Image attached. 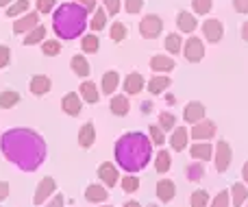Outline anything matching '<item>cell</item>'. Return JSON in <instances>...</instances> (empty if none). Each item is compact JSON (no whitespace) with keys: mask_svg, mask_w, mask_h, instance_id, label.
Masks as SVG:
<instances>
[{"mask_svg":"<svg viewBox=\"0 0 248 207\" xmlns=\"http://www.w3.org/2000/svg\"><path fill=\"white\" fill-rule=\"evenodd\" d=\"M2 155L24 173H33L46 159V142L33 129H11L2 135Z\"/></svg>","mask_w":248,"mask_h":207,"instance_id":"obj_1","label":"cell"},{"mask_svg":"<svg viewBox=\"0 0 248 207\" xmlns=\"http://www.w3.org/2000/svg\"><path fill=\"white\" fill-rule=\"evenodd\" d=\"M150 138L140 131L124 133L116 142V161L126 173H140L150 161Z\"/></svg>","mask_w":248,"mask_h":207,"instance_id":"obj_2","label":"cell"},{"mask_svg":"<svg viewBox=\"0 0 248 207\" xmlns=\"http://www.w3.org/2000/svg\"><path fill=\"white\" fill-rule=\"evenodd\" d=\"M85 17L87 11L77 2H65L52 16V29L59 37L63 39H74L78 35H83L85 31Z\"/></svg>","mask_w":248,"mask_h":207,"instance_id":"obj_3","label":"cell"},{"mask_svg":"<svg viewBox=\"0 0 248 207\" xmlns=\"http://www.w3.org/2000/svg\"><path fill=\"white\" fill-rule=\"evenodd\" d=\"M161 29H163V22H161V17L155 16V13L146 16L144 20L140 22V33H141V37H146V39H155L161 33Z\"/></svg>","mask_w":248,"mask_h":207,"instance_id":"obj_4","label":"cell"},{"mask_svg":"<svg viewBox=\"0 0 248 207\" xmlns=\"http://www.w3.org/2000/svg\"><path fill=\"white\" fill-rule=\"evenodd\" d=\"M216 170L218 173H227L229 166H231V159H233V151L231 146H229V142H224V140H220L218 146H216Z\"/></svg>","mask_w":248,"mask_h":207,"instance_id":"obj_5","label":"cell"},{"mask_svg":"<svg viewBox=\"0 0 248 207\" xmlns=\"http://www.w3.org/2000/svg\"><path fill=\"white\" fill-rule=\"evenodd\" d=\"M57 190V181L52 177H44L42 181L37 183V188H35V194H33V203L35 205H42L44 201L50 199V194Z\"/></svg>","mask_w":248,"mask_h":207,"instance_id":"obj_6","label":"cell"},{"mask_svg":"<svg viewBox=\"0 0 248 207\" xmlns=\"http://www.w3.org/2000/svg\"><path fill=\"white\" fill-rule=\"evenodd\" d=\"M183 55L187 61H192V64H196V61H201L202 57H205V46H202V42L198 37H189L187 42H185V48H183Z\"/></svg>","mask_w":248,"mask_h":207,"instance_id":"obj_7","label":"cell"},{"mask_svg":"<svg viewBox=\"0 0 248 207\" xmlns=\"http://www.w3.org/2000/svg\"><path fill=\"white\" fill-rule=\"evenodd\" d=\"M216 135V125L211 120H201V122H196L194 125V129H192V138L194 140H211Z\"/></svg>","mask_w":248,"mask_h":207,"instance_id":"obj_8","label":"cell"},{"mask_svg":"<svg viewBox=\"0 0 248 207\" xmlns=\"http://www.w3.org/2000/svg\"><path fill=\"white\" fill-rule=\"evenodd\" d=\"M202 33H205L207 42H220L224 35V29H222V22L220 20H205V24H202Z\"/></svg>","mask_w":248,"mask_h":207,"instance_id":"obj_9","label":"cell"},{"mask_svg":"<svg viewBox=\"0 0 248 207\" xmlns=\"http://www.w3.org/2000/svg\"><path fill=\"white\" fill-rule=\"evenodd\" d=\"M98 177L107 188H113L118 183V168L113 164H109V161H103L98 166Z\"/></svg>","mask_w":248,"mask_h":207,"instance_id":"obj_10","label":"cell"},{"mask_svg":"<svg viewBox=\"0 0 248 207\" xmlns=\"http://www.w3.org/2000/svg\"><path fill=\"white\" fill-rule=\"evenodd\" d=\"M61 107H63V111L68 113V116H78L81 113V98H78V94H74V92H68V94L63 96V100H61Z\"/></svg>","mask_w":248,"mask_h":207,"instance_id":"obj_11","label":"cell"},{"mask_svg":"<svg viewBox=\"0 0 248 207\" xmlns=\"http://www.w3.org/2000/svg\"><path fill=\"white\" fill-rule=\"evenodd\" d=\"M50 87H52L50 79L44 77V74H35L29 83V90L33 92L35 96H42V94H46V92H50Z\"/></svg>","mask_w":248,"mask_h":207,"instance_id":"obj_12","label":"cell"},{"mask_svg":"<svg viewBox=\"0 0 248 207\" xmlns=\"http://www.w3.org/2000/svg\"><path fill=\"white\" fill-rule=\"evenodd\" d=\"M183 118H185V122H201L202 118H205V105L202 103H189L187 107H185V111H183Z\"/></svg>","mask_w":248,"mask_h":207,"instance_id":"obj_13","label":"cell"},{"mask_svg":"<svg viewBox=\"0 0 248 207\" xmlns=\"http://www.w3.org/2000/svg\"><path fill=\"white\" fill-rule=\"evenodd\" d=\"M174 194H176V186L170 179H161V181L157 183V196L161 203H170V201L174 199Z\"/></svg>","mask_w":248,"mask_h":207,"instance_id":"obj_14","label":"cell"},{"mask_svg":"<svg viewBox=\"0 0 248 207\" xmlns=\"http://www.w3.org/2000/svg\"><path fill=\"white\" fill-rule=\"evenodd\" d=\"M187 129L185 127H176L174 131H172V138H170V144H172V151H183L185 146H187Z\"/></svg>","mask_w":248,"mask_h":207,"instance_id":"obj_15","label":"cell"},{"mask_svg":"<svg viewBox=\"0 0 248 207\" xmlns=\"http://www.w3.org/2000/svg\"><path fill=\"white\" fill-rule=\"evenodd\" d=\"M107 196H109V192L103 186H98V183H92L85 190V199L90 203H103V201H107Z\"/></svg>","mask_w":248,"mask_h":207,"instance_id":"obj_16","label":"cell"},{"mask_svg":"<svg viewBox=\"0 0 248 207\" xmlns=\"http://www.w3.org/2000/svg\"><path fill=\"white\" fill-rule=\"evenodd\" d=\"M189 153H192V157H194V159H198V161H207V159H211V157H214V148H211L209 142L194 144Z\"/></svg>","mask_w":248,"mask_h":207,"instance_id":"obj_17","label":"cell"},{"mask_svg":"<svg viewBox=\"0 0 248 207\" xmlns=\"http://www.w3.org/2000/svg\"><path fill=\"white\" fill-rule=\"evenodd\" d=\"M37 22H39L37 13H29V16L20 17V20L13 24V31H16V33H26V31H33L35 26H37Z\"/></svg>","mask_w":248,"mask_h":207,"instance_id":"obj_18","label":"cell"},{"mask_svg":"<svg viewBox=\"0 0 248 207\" xmlns=\"http://www.w3.org/2000/svg\"><path fill=\"white\" fill-rule=\"evenodd\" d=\"M94 140H96L94 125H92V122H85V125L81 127V131H78V144H81L83 148H90L92 144H94Z\"/></svg>","mask_w":248,"mask_h":207,"instance_id":"obj_19","label":"cell"},{"mask_svg":"<svg viewBox=\"0 0 248 207\" xmlns=\"http://www.w3.org/2000/svg\"><path fill=\"white\" fill-rule=\"evenodd\" d=\"M124 90H126V94H137V92L144 90V77L137 72L128 74L126 79H124Z\"/></svg>","mask_w":248,"mask_h":207,"instance_id":"obj_20","label":"cell"},{"mask_svg":"<svg viewBox=\"0 0 248 207\" xmlns=\"http://www.w3.org/2000/svg\"><path fill=\"white\" fill-rule=\"evenodd\" d=\"M229 194H231V199H233V205L242 207L248 201V188L244 186V183H233L231 190H229Z\"/></svg>","mask_w":248,"mask_h":207,"instance_id":"obj_21","label":"cell"},{"mask_svg":"<svg viewBox=\"0 0 248 207\" xmlns=\"http://www.w3.org/2000/svg\"><path fill=\"white\" fill-rule=\"evenodd\" d=\"M150 68L159 70V72H170V70H174V59H170L166 55H155L150 59Z\"/></svg>","mask_w":248,"mask_h":207,"instance_id":"obj_22","label":"cell"},{"mask_svg":"<svg viewBox=\"0 0 248 207\" xmlns=\"http://www.w3.org/2000/svg\"><path fill=\"white\" fill-rule=\"evenodd\" d=\"M176 24H179V29L183 31V33H192V31L196 29V17L187 11H179V16H176Z\"/></svg>","mask_w":248,"mask_h":207,"instance_id":"obj_23","label":"cell"},{"mask_svg":"<svg viewBox=\"0 0 248 207\" xmlns=\"http://www.w3.org/2000/svg\"><path fill=\"white\" fill-rule=\"evenodd\" d=\"M81 96L85 98V103H98V98H100V92H98V87L94 85L92 81H85V83H81Z\"/></svg>","mask_w":248,"mask_h":207,"instance_id":"obj_24","label":"cell"},{"mask_svg":"<svg viewBox=\"0 0 248 207\" xmlns=\"http://www.w3.org/2000/svg\"><path fill=\"white\" fill-rule=\"evenodd\" d=\"M120 83V77H118L116 70H109V72L103 74V94H113V90Z\"/></svg>","mask_w":248,"mask_h":207,"instance_id":"obj_25","label":"cell"},{"mask_svg":"<svg viewBox=\"0 0 248 207\" xmlns=\"http://www.w3.org/2000/svg\"><path fill=\"white\" fill-rule=\"evenodd\" d=\"M170 166H172L170 153H168V151H159L157 157H155V170H157L159 175H163V173H168V170H170Z\"/></svg>","mask_w":248,"mask_h":207,"instance_id":"obj_26","label":"cell"},{"mask_svg":"<svg viewBox=\"0 0 248 207\" xmlns=\"http://www.w3.org/2000/svg\"><path fill=\"white\" fill-rule=\"evenodd\" d=\"M166 87H170V77H153L150 79V83H148V92L150 94H161Z\"/></svg>","mask_w":248,"mask_h":207,"instance_id":"obj_27","label":"cell"},{"mask_svg":"<svg viewBox=\"0 0 248 207\" xmlns=\"http://www.w3.org/2000/svg\"><path fill=\"white\" fill-rule=\"evenodd\" d=\"M72 70L78 74V77H87V74L92 72V70H90V61H87L83 55L72 57Z\"/></svg>","mask_w":248,"mask_h":207,"instance_id":"obj_28","label":"cell"},{"mask_svg":"<svg viewBox=\"0 0 248 207\" xmlns=\"http://www.w3.org/2000/svg\"><path fill=\"white\" fill-rule=\"evenodd\" d=\"M111 111L116 113V116H126V113H128L126 96H113V98H111Z\"/></svg>","mask_w":248,"mask_h":207,"instance_id":"obj_29","label":"cell"},{"mask_svg":"<svg viewBox=\"0 0 248 207\" xmlns=\"http://www.w3.org/2000/svg\"><path fill=\"white\" fill-rule=\"evenodd\" d=\"M44 35H46V29L37 24L33 31H29V35L24 37V44H26V46H33V44H39V42L44 39Z\"/></svg>","mask_w":248,"mask_h":207,"instance_id":"obj_30","label":"cell"},{"mask_svg":"<svg viewBox=\"0 0 248 207\" xmlns=\"http://www.w3.org/2000/svg\"><path fill=\"white\" fill-rule=\"evenodd\" d=\"M17 103H20V94H17V92L9 90V92H2V94H0V107L2 109H9Z\"/></svg>","mask_w":248,"mask_h":207,"instance_id":"obj_31","label":"cell"},{"mask_svg":"<svg viewBox=\"0 0 248 207\" xmlns=\"http://www.w3.org/2000/svg\"><path fill=\"white\" fill-rule=\"evenodd\" d=\"M202 175H205V166L202 164H189L187 168H185V177H187L189 181H201Z\"/></svg>","mask_w":248,"mask_h":207,"instance_id":"obj_32","label":"cell"},{"mask_svg":"<svg viewBox=\"0 0 248 207\" xmlns=\"http://www.w3.org/2000/svg\"><path fill=\"white\" fill-rule=\"evenodd\" d=\"M207 203H209V192L207 190H196L192 194V199H189L192 207H207Z\"/></svg>","mask_w":248,"mask_h":207,"instance_id":"obj_33","label":"cell"},{"mask_svg":"<svg viewBox=\"0 0 248 207\" xmlns=\"http://www.w3.org/2000/svg\"><path fill=\"white\" fill-rule=\"evenodd\" d=\"M174 122H176V118H174V113H170V111H163L161 116H159V127H161L163 131H172L174 129Z\"/></svg>","mask_w":248,"mask_h":207,"instance_id":"obj_34","label":"cell"},{"mask_svg":"<svg viewBox=\"0 0 248 207\" xmlns=\"http://www.w3.org/2000/svg\"><path fill=\"white\" fill-rule=\"evenodd\" d=\"M98 37H96V35H85V37H83V42H81V48L85 52H96L98 50Z\"/></svg>","mask_w":248,"mask_h":207,"instance_id":"obj_35","label":"cell"},{"mask_svg":"<svg viewBox=\"0 0 248 207\" xmlns=\"http://www.w3.org/2000/svg\"><path fill=\"white\" fill-rule=\"evenodd\" d=\"M120 183H122V190L128 192V194H131V192H137V188H140V179H137L135 175H128V177H124Z\"/></svg>","mask_w":248,"mask_h":207,"instance_id":"obj_36","label":"cell"},{"mask_svg":"<svg viewBox=\"0 0 248 207\" xmlns=\"http://www.w3.org/2000/svg\"><path fill=\"white\" fill-rule=\"evenodd\" d=\"M166 50L168 52H179L181 50V35H174L170 33L166 37Z\"/></svg>","mask_w":248,"mask_h":207,"instance_id":"obj_37","label":"cell"},{"mask_svg":"<svg viewBox=\"0 0 248 207\" xmlns=\"http://www.w3.org/2000/svg\"><path fill=\"white\" fill-rule=\"evenodd\" d=\"M105 24H107V13L103 11V9H96V16H94V20H92V29L94 31H100V29H105Z\"/></svg>","mask_w":248,"mask_h":207,"instance_id":"obj_38","label":"cell"},{"mask_svg":"<svg viewBox=\"0 0 248 207\" xmlns=\"http://www.w3.org/2000/svg\"><path fill=\"white\" fill-rule=\"evenodd\" d=\"M211 0H192V7H194V11L198 13V16H205V13H209L211 11Z\"/></svg>","mask_w":248,"mask_h":207,"instance_id":"obj_39","label":"cell"},{"mask_svg":"<svg viewBox=\"0 0 248 207\" xmlns=\"http://www.w3.org/2000/svg\"><path fill=\"white\" fill-rule=\"evenodd\" d=\"M44 55H48V57H55V55H59L61 52V44L57 42V39H50V42H44Z\"/></svg>","mask_w":248,"mask_h":207,"instance_id":"obj_40","label":"cell"},{"mask_svg":"<svg viewBox=\"0 0 248 207\" xmlns=\"http://www.w3.org/2000/svg\"><path fill=\"white\" fill-rule=\"evenodd\" d=\"M26 9H29V0H17V2H13L11 7L7 9V13H9V17H13V16H20Z\"/></svg>","mask_w":248,"mask_h":207,"instance_id":"obj_41","label":"cell"},{"mask_svg":"<svg viewBox=\"0 0 248 207\" xmlns=\"http://www.w3.org/2000/svg\"><path fill=\"white\" fill-rule=\"evenodd\" d=\"M124 37H126V26H124L122 22H116V24L111 26V39L113 42H122Z\"/></svg>","mask_w":248,"mask_h":207,"instance_id":"obj_42","label":"cell"},{"mask_svg":"<svg viewBox=\"0 0 248 207\" xmlns=\"http://www.w3.org/2000/svg\"><path fill=\"white\" fill-rule=\"evenodd\" d=\"M148 133H150V142H155V144H157V146H161V144L163 142H166V138H163V129H161V127H150V131H148Z\"/></svg>","mask_w":248,"mask_h":207,"instance_id":"obj_43","label":"cell"},{"mask_svg":"<svg viewBox=\"0 0 248 207\" xmlns=\"http://www.w3.org/2000/svg\"><path fill=\"white\" fill-rule=\"evenodd\" d=\"M144 7V0H124V9L128 13H140Z\"/></svg>","mask_w":248,"mask_h":207,"instance_id":"obj_44","label":"cell"},{"mask_svg":"<svg viewBox=\"0 0 248 207\" xmlns=\"http://www.w3.org/2000/svg\"><path fill=\"white\" fill-rule=\"evenodd\" d=\"M211 207H229V192H218V196L214 199V203H211Z\"/></svg>","mask_w":248,"mask_h":207,"instance_id":"obj_45","label":"cell"},{"mask_svg":"<svg viewBox=\"0 0 248 207\" xmlns=\"http://www.w3.org/2000/svg\"><path fill=\"white\" fill-rule=\"evenodd\" d=\"M55 7V0H37V11L39 13H50Z\"/></svg>","mask_w":248,"mask_h":207,"instance_id":"obj_46","label":"cell"},{"mask_svg":"<svg viewBox=\"0 0 248 207\" xmlns=\"http://www.w3.org/2000/svg\"><path fill=\"white\" fill-rule=\"evenodd\" d=\"M105 7H107V11L111 13V16H116L118 11H120V0H103Z\"/></svg>","mask_w":248,"mask_h":207,"instance_id":"obj_47","label":"cell"},{"mask_svg":"<svg viewBox=\"0 0 248 207\" xmlns=\"http://www.w3.org/2000/svg\"><path fill=\"white\" fill-rule=\"evenodd\" d=\"M9 59H11V55H9V48L7 46H0V68H4V65L9 64Z\"/></svg>","mask_w":248,"mask_h":207,"instance_id":"obj_48","label":"cell"},{"mask_svg":"<svg viewBox=\"0 0 248 207\" xmlns=\"http://www.w3.org/2000/svg\"><path fill=\"white\" fill-rule=\"evenodd\" d=\"M233 7L237 13H248V0H233Z\"/></svg>","mask_w":248,"mask_h":207,"instance_id":"obj_49","label":"cell"},{"mask_svg":"<svg viewBox=\"0 0 248 207\" xmlns=\"http://www.w3.org/2000/svg\"><path fill=\"white\" fill-rule=\"evenodd\" d=\"M46 207H63V196H61V194H55V196H52V201H50V203H48Z\"/></svg>","mask_w":248,"mask_h":207,"instance_id":"obj_50","label":"cell"},{"mask_svg":"<svg viewBox=\"0 0 248 207\" xmlns=\"http://www.w3.org/2000/svg\"><path fill=\"white\" fill-rule=\"evenodd\" d=\"M81 2V7L85 9V11H92V9H96V0H78Z\"/></svg>","mask_w":248,"mask_h":207,"instance_id":"obj_51","label":"cell"},{"mask_svg":"<svg viewBox=\"0 0 248 207\" xmlns=\"http://www.w3.org/2000/svg\"><path fill=\"white\" fill-rule=\"evenodd\" d=\"M9 196V183L7 181H0V201L7 199Z\"/></svg>","mask_w":248,"mask_h":207,"instance_id":"obj_52","label":"cell"},{"mask_svg":"<svg viewBox=\"0 0 248 207\" xmlns=\"http://www.w3.org/2000/svg\"><path fill=\"white\" fill-rule=\"evenodd\" d=\"M150 105H153V103H148V100H144V103H141V111H144V113H148L150 109H153V107H150Z\"/></svg>","mask_w":248,"mask_h":207,"instance_id":"obj_53","label":"cell"},{"mask_svg":"<svg viewBox=\"0 0 248 207\" xmlns=\"http://www.w3.org/2000/svg\"><path fill=\"white\" fill-rule=\"evenodd\" d=\"M242 37H244V42H248V22H244V26H242Z\"/></svg>","mask_w":248,"mask_h":207,"instance_id":"obj_54","label":"cell"},{"mask_svg":"<svg viewBox=\"0 0 248 207\" xmlns=\"http://www.w3.org/2000/svg\"><path fill=\"white\" fill-rule=\"evenodd\" d=\"M242 177H244V181H246V186H248V161L244 164V168H242Z\"/></svg>","mask_w":248,"mask_h":207,"instance_id":"obj_55","label":"cell"},{"mask_svg":"<svg viewBox=\"0 0 248 207\" xmlns=\"http://www.w3.org/2000/svg\"><path fill=\"white\" fill-rule=\"evenodd\" d=\"M122 207H141V205L137 203V201H126V203H124Z\"/></svg>","mask_w":248,"mask_h":207,"instance_id":"obj_56","label":"cell"},{"mask_svg":"<svg viewBox=\"0 0 248 207\" xmlns=\"http://www.w3.org/2000/svg\"><path fill=\"white\" fill-rule=\"evenodd\" d=\"M11 0H0V7H4V4H9Z\"/></svg>","mask_w":248,"mask_h":207,"instance_id":"obj_57","label":"cell"},{"mask_svg":"<svg viewBox=\"0 0 248 207\" xmlns=\"http://www.w3.org/2000/svg\"><path fill=\"white\" fill-rule=\"evenodd\" d=\"M148 207H157V205H148Z\"/></svg>","mask_w":248,"mask_h":207,"instance_id":"obj_58","label":"cell"},{"mask_svg":"<svg viewBox=\"0 0 248 207\" xmlns=\"http://www.w3.org/2000/svg\"><path fill=\"white\" fill-rule=\"evenodd\" d=\"M103 207H111V205H103Z\"/></svg>","mask_w":248,"mask_h":207,"instance_id":"obj_59","label":"cell"},{"mask_svg":"<svg viewBox=\"0 0 248 207\" xmlns=\"http://www.w3.org/2000/svg\"><path fill=\"white\" fill-rule=\"evenodd\" d=\"M246 207H248V203H246Z\"/></svg>","mask_w":248,"mask_h":207,"instance_id":"obj_60","label":"cell"}]
</instances>
